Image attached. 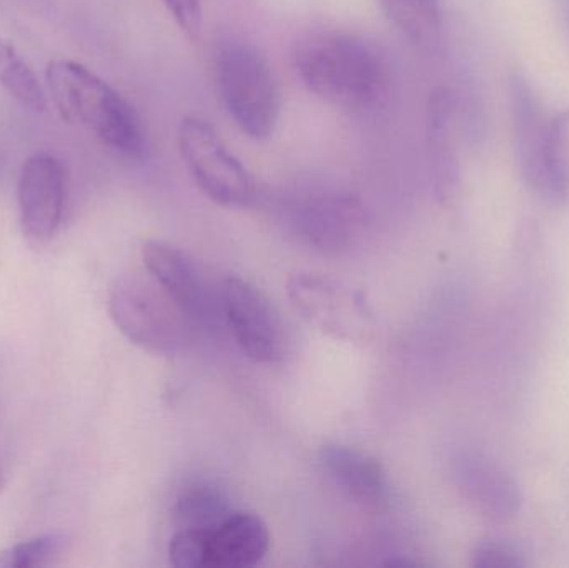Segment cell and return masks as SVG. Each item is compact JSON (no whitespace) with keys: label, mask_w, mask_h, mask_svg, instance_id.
<instances>
[{"label":"cell","mask_w":569,"mask_h":568,"mask_svg":"<svg viewBox=\"0 0 569 568\" xmlns=\"http://www.w3.org/2000/svg\"><path fill=\"white\" fill-rule=\"evenodd\" d=\"M458 102L448 87L431 92L427 109V147L435 192L451 200L460 192L461 166L458 149Z\"/></svg>","instance_id":"obj_12"},{"label":"cell","mask_w":569,"mask_h":568,"mask_svg":"<svg viewBox=\"0 0 569 568\" xmlns=\"http://www.w3.org/2000/svg\"><path fill=\"white\" fill-rule=\"evenodd\" d=\"M179 147L197 187L213 203L243 209L256 200L252 173L209 122L199 117H186L179 127Z\"/></svg>","instance_id":"obj_6"},{"label":"cell","mask_w":569,"mask_h":568,"mask_svg":"<svg viewBox=\"0 0 569 568\" xmlns=\"http://www.w3.org/2000/svg\"><path fill=\"white\" fill-rule=\"evenodd\" d=\"M12 454V434H10V410L7 399L6 380L0 369V489L7 480Z\"/></svg>","instance_id":"obj_24"},{"label":"cell","mask_w":569,"mask_h":568,"mask_svg":"<svg viewBox=\"0 0 569 568\" xmlns=\"http://www.w3.org/2000/svg\"><path fill=\"white\" fill-rule=\"evenodd\" d=\"M325 474L355 502L380 509L388 500V477L380 460L353 447L330 444L320 450Z\"/></svg>","instance_id":"obj_14"},{"label":"cell","mask_w":569,"mask_h":568,"mask_svg":"<svg viewBox=\"0 0 569 568\" xmlns=\"http://www.w3.org/2000/svg\"><path fill=\"white\" fill-rule=\"evenodd\" d=\"M169 12L172 13L177 26L190 37H199L202 27L203 0H162Z\"/></svg>","instance_id":"obj_23"},{"label":"cell","mask_w":569,"mask_h":568,"mask_svg":"<svg viewBox=\"0 0 569 568\" xmlns=\"http://www.w3.org/2000/svg\"><path fill=\"white\" fill-rule=\"evenodd\" d=\"M147 273L166 290L177 307L196 322H203L212 310L210 289L199 263L180 247L149 240L142 249Z\"/></svg>","instance_id":"obj_11"},{"label":"cell","mask_w":569,"mask_h":568,"mask_svg":"<svg viewBox=\"0 0 569 568\" xmlns=\"http://www.w3.org/2000/svg\"><path fill=\"white\" fill-rule=\"evenodd\" d=\"M0 87L33 112L47 109V97L36 73L12 46L0 39Z\"/></svg>","instance_id":"obj_18"},{"label":"cell","mask_w":569,"mask_h":568,"mask_svg":"<svg viewBox=\"0 0 569 568\" xmlns=\"http://www.w3.org/2000/svg\"><path fill=\"white\" fill-rule=\"evenodd\" d=\"M47 87L63 120L83 127L127 159L147 156V133L137 110L112 86L73 60L47 67Z\"/></svg>","instance_id":"obj_2"},{"label":"cell","mask_w":569,"mask_h":568,"mask_svg":"<svg viewBox=\"0 0 569 568\" xmlns=\"http://www.w3.org/2000/svg\"><path fill=\"white\" fill-rule=\"evenodd\" d=\"M388 19L417 46L435 49L441 33L438 0H380Z\"/></svg>","instance_id":"obj_16"},{"label":"cell","mask_w":569,"mask_h":568,"mask_svg":"<svg viewBox=\"0 0 569 568\" xmlns=\"http://www.w3.org/2000/svg\"><path fill=\"white\" fill-rule=\"evenodd\" d=\"M568 16H569V13H568Z\"/></svg>","instance_id":"obj_25"},{"label":"cell","mask_w":569,"mask_h":568,"mask_svg":"<svg viewBox=\"0 0 569 568\" xmlns=\"http://www.w3.org/2000/svg\"><path fill=\"white\" fill-rule=\"evenodd\" d=\"M170 562L177 568H206V527H182L170 540Z\"/></svg>","instance_id":"obj_22"},{"label":"cell","mask_w":569,"mask_h":568,"mask_svg":"<svg viewBox=\"0 0 569 568\" xmlns=\"http://www.w3.org/2000/svg\"><path fill=\"white\" fill-rule=\"evenodd\" d=\"M305 86L330 106L353 113L373 112L390 93L391 67L380 46L343 30L308 33L295 50Z\"/></svg>","instance_id":"obj_1"},{"label":"cell","mask_w":569,"mask_h":568,"mask_svg":"<svg viewBox=\"0 0 569 568\" xmlns=\"http://www.w3.org/2000/svg\"><path fill=\"white\" fill-rule=\"evenodd\" d=\"M20 229L27 242L43 247L59 232L66 207V169L52 153L29 157L20 170Z\"/></svg>","instance_id":"obj_9"},{"label":"cell","mask_w":569,"mask_h":568,"mask_svg":"<svg viewBox=\"0 0 569 568\" xmlns=\"http://www.w3.org/2000/svg\"><path fill=\"white\" fill-rule=\"evenodd\" d=\"M288 297L305 320L331 339L350 343L370 342L377 329L367 293L343 280L321 273H295Z\"/></svg>","instance_id":"obj_5"},{"label":"cell","mask_w":569,"mask_h":568,"mask_svg":"<svg viewBox=\"0 0 569 568\" xmlns=\"http://www.w3.org/2000/svg\"><path fill=\"white\" fill-rule=\"evenodd\" d=\"M463 486L478 509L498 522L515 519L523 507L520 484L500 464L487 457H468L463 464Z\"/></svg>","instance_id":"obj_15"},{"label":"cell","mask_w":569,"mask_h":568,"mask_svg":"<svg viewBox=\"0 0 569 568\" xmlns=\"http://www.w3.org/2000/svg\"><path fill=\"white\" fill-rule=\"evenodd\" d=\"M222 307L237 343L249 359L260 363L280 362L284 356V327L269 297L249 280L227 277Z\"/></svg>","instance_id":"obj_8"},{"label":"cell","mask_w":569,"mask_h":568,"mask_svg":"<svg viewBox=\"0 0 569 568\" xmlns=\"http://www.w3.org/2000/svg\"><path fill=\"white\" fill-rule=\"evenodd\" d=\"M109 312L117 329L147 352L172 356L189 342L192 320L149 273L117 277L110 287Z\"/></svg>","instance_id":"obj_4"},{"label":"cell","mask_w":569,"mask_h":568,"mask_svg":"<svg viewBox=\"0 0 569 568\" xmlns=\"http://www.w3.org/2000/svg\"><path fill=\"white\" fill-rule=\"evenodd\" d=\"M269 549V527L257 514L232 510L206 527V568L256 567Z\"/></svg>","instance_id":"obj_13"},{"label":"cell","mask_w":569,"mask_h":568,"mask_svg":"<svg viewBox=\"0 0 569 568\" xmlns=\"http://www.w3.org/2000/svg\"><path fill=\"white\" fill-rule=\"evenodd\" d=\"M232 512L223 494L216 487L192 486L180 494L173 516L183 527H209Z\"/></svg>","instance_id":"obj_19"},{"label":"cell","mask_w":569,"mask_h":568,"mask_svg":"<svg viewBox=\"0 0 569 568\" xmlns=\"http://www.w3.org/2000/svg\"><path fill=\"white\" fill-rule=\"evenodd\" d=\"M290 229L323 252L350 247L365 229L363 203L353 193L333 189L301 190L282 206Z\"/></svg>","instance_id":"obj_7"},{"label":"cell","mask_w":569,"mask_h":568,"mask_svg":"<svg viewBox=\"0 0 569 568\" xmlns=\"http://www.w3.org/2000/svg\"><path fill=\"white\" fill-rule=\"evenodd\" d=\"M220 99L230 119L253 140H266L279 123V83L263 53L252 43L230 40L216 56Z\"/></svg>","instance_id":"obj_3"},{"label":"cell","mask_w":569,"mask_h":568,"mask_svg":"<svg viewBox=\"0 0 569 568\" xmlns=\"http://www.w3.org/2000/svg\"><path fill=\"white\" fill-rule=\"evenodd\" d=\"M470 564L475 568H520L530 562L523 547L503 537H488L473 547Z\"/></svg>","instance_id":"obj_21"},{"label":"cell","mask_w":569,"mask_h":568,"mask_svg":"<svg viewBox=\"0 0 569 568\" xmlns=\"http://www.w3.org/2000/svg\"><path fill=\"white\" fill-rule=\"evenodd\" d=\"M545 202L569 209V109L551 119Z\"/></svg>","instance_id":"obj_17"},{"label":"cell","mask_w":569,"mask_h":568,"mask_svg":"<svg viewBox=\"0 0 569 568\" xmlns=\"http://www.w3.org/2000/svg\"><path fill=\"white\" fill-rule=\"evenodd\" d=\"M508 100L518 172L525 186L545 200L551 120L547 119L543 103L525 73H511L508 79Z\"/></svg>","instance_id":"obj_10"},{"label":"cell","mask_w":569,"mask_h":568,"mask_svg":"<svg viewBox=\"0 0 569 568\" xmlns=\"http://www.w3.org/2000/svg\"><path fill=\"white\" fill-rule=\"evenodd\" d=\"M62 534H46L16 544L0 552V568H36L50 566L66 547Z\"/></svg>","instance_id":"obj_20"}]
</instances>
